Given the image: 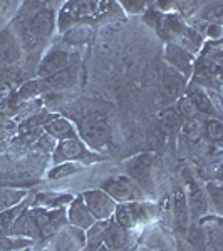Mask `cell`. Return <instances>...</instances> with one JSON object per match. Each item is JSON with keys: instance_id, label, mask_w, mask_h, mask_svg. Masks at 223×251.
Instances as JSON below:
<instances>
[{"instance_id": "603a6c76", "label": "cell", "mask_w": 223, "mask_h": 251, "mask_svg": "<svg viewBox=\"0 0 223 251\" xmlns=\"http://www.w3.org/2000/svg\"><path fill=\"white\" fill-rule=\"evenodd\" d=\"M72 201L71 194H56V193H40L34 198V204L37 208L44 209H59L66 208V206Z\"/></svg>"}, {"instance_id": "44dd1931", "label": "cell", "mask_w": 223, "mask_h": 251, "mask_svg": "<svg viewBox=\"0 0 223 251\" xmlns=\"http://www.w3.org/2000/svg\"><path fill=\"white\" fill-rule=\"evenodd\" d=\"M173 218H175V226L178 231L185 233L190 223V211L188 203H186V194L180 188H176L173 193Z\"/></svg>"}, {"instance_id": "7402d4cb", "label": "cell", "mask_w": 223, "mask_h": 251, "mask_svg": "<svg viewBox=\"0 0 223 251\" xmlns=\"http://www.w3.org/2000/svg\"><path fill=\"white\" fill-rule=\"evenodd\" d=\"M29 198V191L24 188H12V186H0V213L12 209Z\"/></svg>"}, {"instance_id": "83f0119b", "label": "cell", "mask_w": 223, "mask_h": 251, "mask_svg": "<svg viewBox=\"0 0 223 251\" xmlns=\"http://www.w3.org/2000/svg\"><path fill=\"white\" fill-rule=\"evenodd\" d=\"M203 131L206 137L212 141L213 144H220L223 139V124L218 117H208L203 124Z\"/></svg>"}, {"instance_id": "3957f363", "label": "cell", "mask_w": 223, "mask_h": 251, "mask_svg": "<svg viewBox=\"0 0 223 251\" xmlns=\"http://www.w3.org/2000/svg\"><path fill=\"white\" fill-rule=\"evenodd\" d=\"M153 164H155V154L153 152H143V154L133 157L126 163L128 174L135 183L139 186V189L144 193V196H155V179H153Z\"/></svg>"}, {"instance_id": "d6986e66", "label": "cell", "mask_w": 223, "mask_h": 251, "mask_svg": "<svg viewBox=\"0 0 223 251\" xmlns=\"http://www.w3.org/2000/svg\"><path fill=\"white\" fill-rule=\"evenodd\" d=\"M76 79H78V66L76 64H71L66 69L59 71L57 74L51 75L47 79H39L40 84H42V89H54V91H62V89H67L76 84Z\"/></svg>"}, {"instance_id": "2e32d148", "label": "cell", "mask_w": 223, "mask_h": 251, "mask_svg": "<svg viewBox=\"0 0 223 251\" xmlns=\"http://www.w3.org/2000/svg\"><path fill=\"white\" fill-rule=\"evenodd\" d=\"M9 236L24 238V240H30V241H35L39 238V229L29 213V206H27V208L17 216V220L14 221L12 228L9 229Z\"/></svg>"}, {"instance_id": "d6a6232c", "label": "cell", "mask_w": 223, "mask_h": 251, "mask_svg": "<svg viewBox=\"0 0 223 251\" xmlns=\"http://www.w3.org/2000/svg\"><path fill=\"white\" fill-rule=\"evenodd\" d=\"M56 146H57V141H56L52 136L46 134V132H44V134L35 141V148L40 149L44 154H52L54 149H56Z\"/></svg>"}, {"instance_id": "ffe728a7", "label": "cell", "mask_w": 223, "mask_h": 251, "mask_svg": "<svg viewBox=\"0 0 223 251\" xmlns=\"http://www.w3.org/2000/svg\"><path fill=\"white\" fill-rule=\"evenodd\" d=\"M44 132L52 136L57 143L64 139H71V137H78L76 126L69 119H66V117H60V116L52 117V119L44 126Z\"/></svg>"}, {"instance_id": "9a60e30c", "label": "cell", "mask_w": 223, "mask_h": 251, "mask_svg": "<svg viewBox=\"0 0 223 251\" xmlns=\"http://www.w3.org/2000/svg\"><path fill=\"white\" fill-rule=\"evenodd\" d=\"M201 236L208 251H223L222 220L220 216H203L200 220Z\"/></svg>"}, {"instance_id": "6da1fadb", "label": "cell", "mask_w": 223, "mask_h": 251, "mask_svg": "<svg viewBox=\"0 0 223 251\" xmlns=\"http://www.w3.org/2000/svg\"><path fill=\"white\" fill-rule=\"evenodd\" d=\"M156 214V204H153L151 201L141 200L133 201V203L117 204L111 220L116 225L126 228L128 231H135V229H143L144 226L151 225L155 221Z\"/></svg>"}, {"instance_id": "7c38bea8", "label": "cell", "mask_w": 223, "mask_h": 251, "mask_svg": "<svg viewBox=\"0 0 223 251\" xmlns=\"http://www.w3.org/2000/svg\"><path fill=\"white\" fill-rule=\"evenodd\" d=\"M86 245V231L66 225L56 234L52 251H81Z\"/></svg>"}, {"instance_id": "52a82bcc", "label": "cell", "mask_w": 223, "mask_h": 251, "mask_svg": "<svg viewBox=\"0 0 223 251\" xmlns=\"http://www.w3.org/2000/svg\"><path fill=\"white\" fill-rule=\"evenodd\" d=\"M24 50L20 42L12 30L10 25H3L0 29V66L2 67H14L22 62Z\"/></svg>"}, {"instance_id": "30bf717a", "label": "cell", "mask_w": 223, "mask_h": 251, "mask_svg": "<svg viewBox=\"0 0 223 251\" xmlns=\"http://www.w3.org/2000/svg\"><path fill=\"white\" fill-rule=\"evenodd\" d=\"M71 64H76V62H72V55L69 54L67 50H64V49L54 47L40 59L35 74H37V77L40 79H47V77H51V75L57 74L62 69H66L67 66H71Z\"/></svg>"}, {"instance_id": "e0dca14e", "label": "cell", "mask_w": 223, "mask_h": 251, "mask_svg": "<svg viewBox=\"0 0 223 251\" xmlns=\"http://www.w3.org/2000/svg\"><path fill=\"white\" fill-rule=\"evenodd\" d=\"M129 234L131 231L109 220L104 229V246L111 251H124L129 245Z\"/></svg>"}, {"instance_id": "9c48e42d", "label": "cell", "mask_w": 223, "mask_h": 251, "mask_svg": "<svg viewBox=\"0 0 223 251\" xmlns=\"http://www.w3.org/2000/svg\"><path fill=\"white\" fill-rule=\"evenodd\" d=\"M52 163H78V161L86 159L89 156V149L79 137H71V139L59 141L52 152Z\"/></svg>"}, {"instance_id": "5b68a950", "label": "cell", "mask_w": 223, "mask_h": 251, "mask_svg": "<svg viewBox=\"0 0 223 251\" xmlns=\"http://www.w3.org/2000/svg\"><path fill=\"white\" fill-rule=\"evenodd\" d=\"M99 189H103L116 204L133 203V201L144 200V193L141 191L139 186H138L129 176H126V174L109 177V179L104 181Z\"/></svg>"}, {"instance_id": "e575fe53", "label": "cell", "mask_w": 223, "mask_h": 251, "mask_svg": "<svg viewBox=\"0 0 223 251\" xmlns=\"http://www.w3.org/2000/svg\"><path fill=\"white\" fill-rule=\"evenodd\" d=\"M97 251H111V250H108V248H106V246H104V245H103V246H101V248H99V250H97Z\"/></svg>"}, {"instance_id": "484cf974", "label": "cell", "mask_w": 223, "mask_h": 251, "mask_svg": "<svg viewBox=\"0 0 223 251\" xmlns=\"http://www.w3.org/2000/svg\"><path fill=\"white\" fill-rule=\"evenodd\" d=\"M81 164L78 163H60V164H54L52 169H49L47 177L49 179H64L67 176H72V174L81 171Z\"/></svg>"}, {"instance_id": "cb8c5ba5", "label": "cell", "mask_w": 223, "mask_h": 251, "mask_svg": "<svg viewBox=\"0 0 223 251\" xmlns=\"http://www.w3.org/2000/svg\"><path fill=\"white\" fill-rule=\"evenodd\" d=\"M24 82V71L17 67H2L0 69V91H9Z\"/></svg>"}, {"instance_id": "ac0fdd59", "label": "cell", "mask_w": 223, "mask_h": 251, "mask_svg": "<svg viewBox=\"0 0 223 251\" xmlns=\"http://www.w3.org/2000/svg\"><path fill=\"white\" fill-rule=\"evenodd\" d=\"M186 194V203H188V211L193 218L201 220L208 213V198L203 189L200 188L196 183L188 184V193Z\"/></svg>"}, {"instance_id": "8992f818", "label": "cell", "mask_w": 223, "mask_h": 251, "mask_svg": "<svg viewBox=\"0 0 223 251\" xmlns=\"http://www.w3.org/2000/svg\"><path fill=\"white\" fill-rule=\"evenodd\" d=\"M81 196H83L84 204H86V208L96 221H108L112 218L117 204L103 189H89V191H84Z\"/></svg>"}, {"instance_id": "4316f807", "label": "cell", "mask_w": 223, "mask_h": 251, "mask_svg": "<svg viewBox=\"0 0 223 251\" xmlns=\"http://www.w3.org/2000/svg\"><path fill=\"white\" fill-rule=\"evenodd\" d=\"M161 126L168 134H173V132L180 131L181 126H183V119L180 117V114L176 112V109H166V111L161 114Z\"/></svg>"}, {"instance_id": "f546056e", "label": "cell", "mask_w": 223, "mask_h": 251, "mask_svg": "<svg viewBox=\"0 0 223 251\" xmlns=\"http://www.w3.org/2000/svg\"><path fill=\"white\" fill-rule=\"evenodd\" d=\"M222 17H223V5L222 3H210L206 5L203 10H201V19L205 20L206 24H222Z\"/></svg>"}, {"instance_id": "d590c367", "label": "cell", "mask_w": 223, "mask_h": 251, "mask_svg": "<svg viewBox=\"0 0 223 251\" xmlns=\"http://www.w3.org/2000/svg\"><path fill=\"white\" fill-rule=\"evenodd\" d=\"M46 251H47V250H46Z\"/></svg>"}, {"instance_id": "8fae6325", "label": "cell", "mask_w": 223, "mask_h": 251, "mask_svg": "<svg viewBox=\"0 0 223 251\" xmlns=\"http://www.w3.org/2000/svg\"><path fill=\"white\" fill-rule=\"evenodd\" d=\"M186 80L180 72L175 69L165 66L161 72V94H163L165 102H173L183 97L186 91Z\"/></svg>"}, {"instance_id": "836d02e7", "label": "cell", "mask_w": 223, "mask_h": 251, "mask_svg": "<svg viewBox=\"0 0 223 251\" xmlns=\"http://www.w3.org/2000/svg\"><path fill=\"white\" fill-rule=\"evenodd\" d=\"M119 7H123L124 12L129 15H136V14H143L146 9V2H141V0H129V2H119L117 3Z\"/></svg>"}, {"instance_id": "5bb4252c", "label": "cell", "mask_w": 223, "mask_h": 251, "mask_svg": "<svg viewBox=\"0 0 223 251\" xmlns=\"http://www.w3.org/2000/svg\"><path fill=\"white\" fill-rule=\"evenodd\" d=\"M66 220H67V225L83 229V231H87V229L96 223V220L92 218V214L89 213V209L86 208V204H84L83 196L72 198V201L67 204Z\"/></svg>"}, {"instance_id": "277c9868", "label": "cell", "mask_w": 223, "mask_h": 251, "mask_svg": "<svg viewBox=\"0 0 223 251\" xmlns=\"http://www.w3.org/2000/svg\"><path fill=\"white\" fill-rule=\"evenodd\" d=\"M29 213L39 229V238H42V240L56 238V234L67 225L66 208L44 209L37 208V206H32V208H29Z\"/></svg>"}, {"instance_id": "1f68e13d", "label": "cell", "mask_w": 223, "mask_h": 251, "mask_svg": "<svg viewBox=\"0 0 223 251\" xmlns=\"http://www.w3.org/2000/svg\"><path fill=\"white\" fill-rule=\"evenodd\" d=\"M206 193L210 196V203L215 206L217 213H222V200H223V194H222V186L218 183H208L206 184Z\"/></svg>"}, {"instance_id": "ba28073f", "label": "cell", "mask_w": 223, "mask_h": 251, "mask_svg": "<svg viewBox=\"0 0 223 251\" xmlns=\"http://www.w3.org/2000/svg\"><path fill=\"white\" fill-rule=\"evenodd\" d=\"M165 62L168 67L175 69L180 72L185 79H190L193 75L195 64H196V57L185 50L183 47L176 46V44H166L165 47Z\"/></svg>"}, {"instance_id": "d4e9b609", "label": "cell", "mask_w": 223, "mask_h": 251, "mask_svg": "<svg viewBox=\"0 0 223 251\" xmlns=\"http://www.w3.org/2000/svg\"><path fill=\"white\" fill-rule=\"evenodd\" d=\"M29 201H30V198H27V200L24 201V203H20L19 206H15V208L7 209V211L0 213V238L9 236V229L12 228L14 221L17 220L19 214L22 213L24 209L27 208V206H29Z\"/></svg>"}, {"instance_id": "4fadbf2b", "label": "cell", "mask_w": 223, "mask_h": 251, "mask_svg": "<svg viewBox=\"0 0 223 251\" xmlns=\"http://www.w3.org/2000/svg\"><path fill=\"white\" fill-rule=\"evenodd\" d=\"M185 97L188 99V102L192 104L195 112H200V114H205L208 117H218V119H220V111L215 107V102L205 89L192 84L190 87H186Z\"/></svg>"}, {"instance_id": "f1b7e54d", "label": "cell", "mask_w": 223, "mask_h": 251, "mask_svg": "<svg viewBox=\"0 0 223 251\" xmlns=\"http://www.w3.org/2000/svg\"><path fill=\"white\" fill-rule=\"evenodd\" d=\"M34 241L24 240V238H14V236H3L0 238V251H22L26 248H30Z\"/></svg>"}, {"instance_id": "4dcf8cb0", "label": "cell", "mask_w": 223, "mask_h": 251, "mask_svg": "<svg viewBox=\"0 0 223 251\" xmlns=\"http://www.w3.org/2000/svg\"><path fill=\"white\" fill-rule=\"evenodd\" d=\"M40 91H44V89H42V84H40V80H29V82L22 84V87L19 89L17 99H19V100L32 99V97L37 96Z\"/></svg>"}, {"instance_id": "7a4b0ae2", "label": "cell", "mask_w": 223, "mask_h": 251, "mask_svg": "<svg viewBox=\"0 0 223 251\" xmlns=\"http://www.w3.org/2000/svg\"><path fill=\"white\" fill-rule=\"evenodd\" d=\"M78 137L87 149L103 152L111 143V127L101 116H84L78 121Z\"/></svg>"}]
</instances>
